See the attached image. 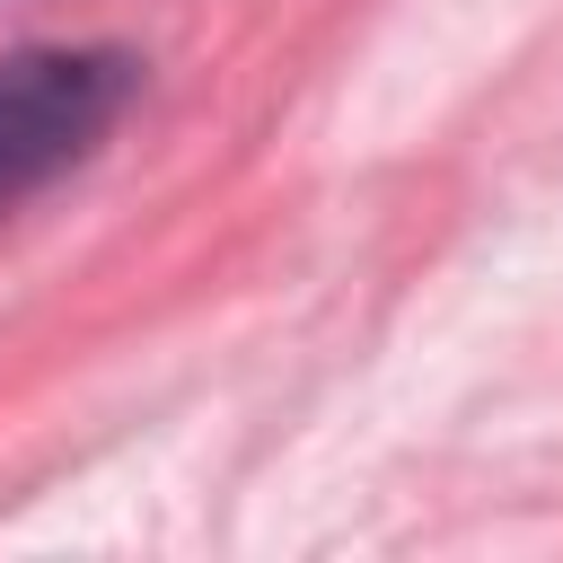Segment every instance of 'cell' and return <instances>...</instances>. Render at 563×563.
Returning a JSON list of instances; mask_svg holds the SVG:
<instances>
[{"label":"cell","mask_w":563,"mask_h":563,"mask_svg":"<svg viewBox=\"0 0 563 563\" xmlns=\"http://www.w3.org/2000/svg\"><path fill=\"white\" fill-rule=\"evenodd\" d=\"M141 62L114 44H44L0 62V202L79 167L132 106Z\"/></svg>","instance_id":"6da1fadb"}]
</instances>
